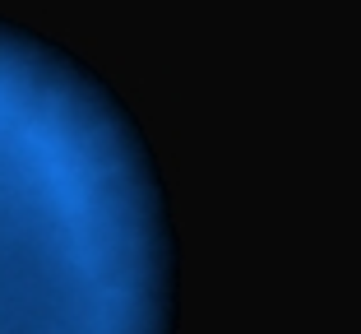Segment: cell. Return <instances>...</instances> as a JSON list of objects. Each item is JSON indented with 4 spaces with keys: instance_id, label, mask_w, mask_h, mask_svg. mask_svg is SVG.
Returning <instances> with one entry per match:
<instances>
[{
    "instance_id": "6da1fadb",
    "label": "cell",
    "mask_w": 361,
    "mask_h": 334,
    "mask_svg": "<svg viewBox=\"0 0 361 334\" xmlns=\"http://www.w3.org/2000/svg\"><path fill=\"white\" fill-rule=\"evenodd\" d=\"M0 334H171L158 172L75 61L0 112Z\"/></svg>"
}]
</instances>
